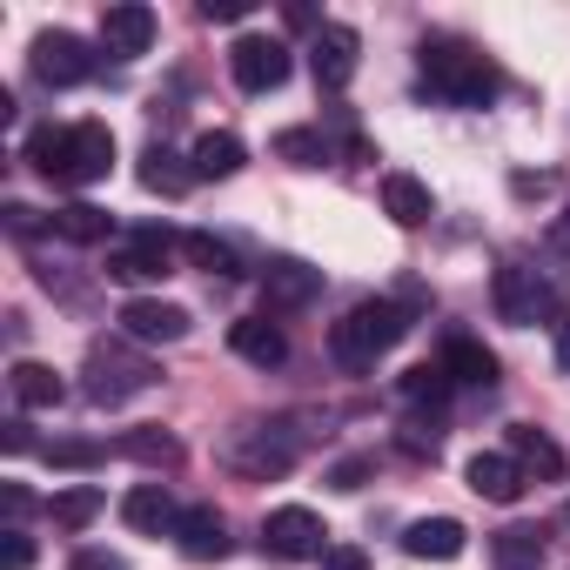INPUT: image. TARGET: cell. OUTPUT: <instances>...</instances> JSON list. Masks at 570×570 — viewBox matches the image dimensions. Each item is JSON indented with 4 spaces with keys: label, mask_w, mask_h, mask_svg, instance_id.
<instances>
[{
    "label": "cell",
    "mask_w": 570,
    "mask_h": 570,
    "mask_svg": "<svg viewBox=\"0 0 570 570\" xmlns=\"http://www.w3.org/2000/svg\"><path fill=\"white\" fill-rule=\"evenodd\" d=\"M403 550H410L416 563H456V557L470 550V530H463L456 517H416V523L403 530Z\"/></svg>",
    "instance_id": "cell-15"
},
{
    "label": "cell",
    "mask_w": 570,
    "mask_h": 570,
    "mask_svg": "<svg viewBox=\"0 0 570 570\" xmlns=\"http://www.w3.org/2000/svg\"><path fill=\"white\" fill-rule=\"evenodd\" d=\"M121 523H128V530H141V537H175L181 510H175L168 483H135V490L121 497Z\"/></svg>",
    "instance_id": "cell-16"
},
{
    "label": "cell",
    "mask_w": 570,
    "mask_h": 570,
    "mask_svg": "<svg viewBox=\"0 0 570 570\" xmlns=\"http://www.w3.org/2000/svg\"><path fill=\"white\" fill-rule=\"evenodd\" d=\"M262 550H268V557H282V563H309V557H323V550H330V530H323V517H316V510L282 503V510H268V523H262Z\"/></svg>",
    "instance_id": "cell-7"
},
{
    "label": "cell",
    "mask_w": 570,
    "mask_h": 570,
    "mask_svg": "<svg viewBox=\"0 0 570 570\" xmlns=\"http://www.w3.org/2000/svg\"><path fill=\"white\" fill-rule=\"evenodd\" d=\"M228 75L242 95H275L282 81H289V48H282L275 35H242L228 48Z\"/></svg>",
    "instance_id": "cell-9"
},
{
    "label": "cell",
    "mask_w": 570,
    "mask_h": 570,
    "mask_svg": "<svg viewBox=\"0 0 570 570\" xmlns=\"http://www.w3.org/2000/svg\"><path fill=\"white\" fill-rule=\"evenodd\" d=\"M510 456H517V470H523V476H543V483H557V476H563V450H557L543 430H510Z\"/></svg>",
    "instance_id": "cell-25"
},
{
    "label": "cell",
    "mask_w": 570,
    "mask_h": 570,
    "mask_svg": "<svg viewBox=\"0 0 570 570\" xmlns=\"http://www.w3.org/2000/svg\"><path fill=\"white\" fill-rule=\"evenodd\" d=\"M155 41V8H141V0H121V8L101 14V48L108 55H148Z\"/></svg>",
    "instance_id": "cell-18"
},
{
    "label": "cell",
    "mask_w": 570,
    "mask_h": 570,
    "mask_svg": "<svg viewBox=\"0 0 570 570\" xmlns=\"http://www.w3.org/2000/svg\"><path fill=\"white\" fill-rule=\"evenodd\" d=\"M115 456H128V463H141V470H175V463H181V436L161 430V423H141V430H121V436H115Z\"/></svg>",
    "instance_id": "cell-20"
},
{
    "label": "cell",
    "mask_w": 570,
    "mask_h": 570,
    "mask_svg": "<svg viewBox=\"0 0 570 570\" xmlns=\"http://www.w3.org/2000/svg\"><path fill=\"white\" fill-rule=\"evenodd\" d=\"M228 350H235L242 363H255V370H282V363H289V336H282L268 316H242V323H228Z\"/></svg>",
    "instance_id": "cell-17"
},
{
    "label": "cell",
    "mask_w": 570,
    "mask_h": 570,
    "mask_svg": "<svg viewBox=\"0 0 570 570\" xmlns=\"http://www.w3.org/2000/svg\"><path fill=\"white\" fill-rule=\"evenodd\" d=\"M275 155L289 161V168H323L330 161V135L323 128H282L275 135Z\"/></svg>",
    "instance_id": "cell-31"
},
{
    "label": "cell",
    "mask_w": 570,
    "mask_h": 570,
    "mask_svg": "<svg viewBox=\"0 0 570 570\" xmlns=\"http://www.w3.org/2000/svg\"><path fill=\"white\" fill-rule=\"evenodd\" d=\"M181 255H188V262H195L202 275H222V282H228V275H242L235 248H228L222 235H208V228H188V235H181Z\"/></svg>",
    "instance_id": "cell-29"
},
{
    "label": "cell",
    "mask_w": 570,
    "mask_h": 570,
    "mask_svg": "<svg viewBox=\"0 0 570 570\" xmlns=\"http://www.w3.org/2000/svg\"><path fill=\"white\" fill-rule=\"evenodd\" d=\"M28 161H35L48 181H61V188H95V181H108V168H115V135H108V121L35 128V135H28Z\"/></svg>",
    "instance_id": "cell-1"
},
{
    "label": "cell",
    "mask_w": 570,
    "mask_h": 570,
    "mask_svg": "<svg viewBox=\"0 0 570 570\" xmlns=\"http://www.w3.org/2000/svg\"><path fill=\"white\" fill-rule=\"evenodd\" d=\"M370 470H376L370 456H343V463L330 470V483H336V490H363V476H370Z\"/></svg>",
    "instance_id": "cell-39"
},
{
    "label": "cell",
    "mask_w": 570,
    "mask_h": 570,
    "mask_svg": "<svg viewBox=\"0 0 570 570\" xmlns=\"http://www.w3.org/2000/svg\"><path fill=\"white\" fill-rule=\"evenodd\" d=\"M416 68H423V88H430L436 101H450V108H490L497 88H503L497 61L476 55V48L456 41V35H430V41L416 48Z\"/></svg>",
    "instance_id": "cell-2"
},
{
    "label": "cell",
    "mask_w": 570,
    "mask_h": 570,
    "mask_svg": "<svg viewBox=\"0 0 570 570\" xmlns=\"http://www.w3.org/2000/svg\"><path fill=\"white\" fill-rule=\"evenodd\" d=\"M450 390H456V383H450V370H443V363H416V370L403 376V403H416V410H423V403H430V410H443V403H450Z\"/></svg>",
    "instance_id": "cell-32"
},
{
    "label": "cell",
    "mask_w": 570,
    "mask_h": 570,
    "mask_svg": "<svg viewBox=\"0 0 570 570\" xmlns=\"http://www.w3.org/2000/svg\"><path fill=\"white\" fill-rule=\"evenodd\" d=\"M108 208H95V202H68V208H55V235L61 242H108Z\"/></svg>",
    "instance_id": "cell-30"
},
{
    "label": "cell",
    "mask_w": 570,
    "mask_h": 570,
    "mask_svg": "<svg viewBox=\"0 0 570 570\" xmlns=\"http://www.w3.org/2000/svg\"><path fill=\"white\" fill-rule=\"evenodd\" d=\"M188 168H195V181H228V175L242 168V141H235L228 128H208V135L188 148Z\"/></svg>",
    "instance_id": "cell-23"
},
{
    "label": "cell",
    "mask_w": 570,
    "mask_h": 570,
    "mask_svg": "<svg viewBox=\"0 0 570 570\" xmlns=\"http://www.w3.org/2000/svg\"><path fill=\"white\" fill-rule=\"evenodd\" d=\"M316 296H323V268H316V262H303V255H275V262L262 268V303H268L275 316L309 309Z\"/></svg>",
    "instance_id": "cell-10"
},
{
    "label": "cell",
    "mask_w": 570,
    "mask_h": 570,
    "mask_svg": "<svg viewBox=\"0 0 570 570\" xmlns=\"http://www.w3.org/2000/svg\"><path fill=\"white\" fill-rule=\"evenodd\" d=\"M550 356H557V370L570 376V316H557V323H550Z\"/></svg>",
    "instance_id": "cell-42"
},
{
    "label": "cell",
    "mask_w": 570,
    "mask_h": 570,
    "mask_svg": "<svg viewBox=\"0 0 570 570\" xmlns=\"http://www.w3.org/2000/svg\"><path fill=\"white\" fill-rule=\"evenodd\" d=\"M490 557H497V570H537L543 563V530L537 523H510V530L490 537Z\"/></svg>",
    "instance_id": "cell-27"
},
{
    "label": "cell",
    "mask_w": 570,
    "mask_h": 570,
    "mask_svg": "<svg viewBox=\"0 0 570 570\" xmlns=\"http://www.w3.org/2000/svg\"><path fill=\"white\" fill-rule=\"evenodd\" d=\"M28 61H35V75H41L48 88H81V81H95V48H88L81 35H68V28H41L35 48H28Z\"/></svg>",
    "instance_id": "cell-8"
},
{
    "label": "cell",
    "mask_w": 570,
    "mask_h": 570,
    "mask_svg": "<svg viewBox=\"0 0 570 570\" xmlns=\"http://www.w3.org/2000/svg\"><path fill=\"white\" fill-rule=\"evenodd\" d=\"M463 483H470L483 503H517V497H523V470H517V456H497V450H476L470 470H463Z\"/></svg>",
    "instance_id": "cell-19"
},
{
    "label": "cell",
    "mask_w": 570,
    "mask_h": 570,
    "mask_svg": "<svg viewBox=\"0 0 570 570\" xmlns=\"http://www.w3.org/2000/svg\"><path fill=\"white\" fill-rule=\"evenodd\" d=\"M175 248H181L175 228H141L128 248L108 255V275H115V282H161V275L175 268Z\"/></svg>",
    "instance_id": "cell-11"
},
{
    "label": "cell",
    "mask_w": 570,
    "mask_h": 570,
    "mask_svg": "<svg viewBox=\"0 0 570 570\" xmlns=\"http://www.w3.org/2000/svg\"><path fill=\"white\" fill-rule=\"evenodd\" d=\"M155 383H161V370H155L141 350H128V343H115V336H101V343L88 350V370H81V396H88L95 410H121V403L148 396Z\"/></svg>",
    "instance_id": "cell-4"
},
{
    "label": "cell",
    "mask_w": 570,
    "mask_h": 570,
    "mask_svg": "<svg viewBox=\"0 0 570 570\" xmlns=\"http://www.w3.org/2000/svg\"><path fill=\"white\" fill-rule=\"evenodd\" d=\"M383 208H390V222H396V228H423V222L436 215L430 188H423L416 175H403V168H390V175H383Z\"/></svg>",
    "instance_id": "cell-21"
},
{
    "label": "cell",
    "mask_w": 570,
    "mask_h": 570,
    "mask_svg": "<svg viewBox=\"0 0 570 570\" xmlns=\"http://www.w3.org/2000/svg\"><path fill=\"white\" fill-rule=\"evenodd\" d=\"M550 242H557V248H563V255H570V208H563V215H557V228H550Z\"/></svg>",
    "instance_id": "cell-44"
},
{
    "label": "cell",
    "mask_w": 570,
    "mask_h": 570,
    "mask_svg": "<svg viewBox=\"0 0 570 570\" xmlns=\"http://www.w3.org/2000/svg\"><path fill=\"white\" fill-rule=\"evenodd\" d=\"M8 390H14V403H21V410H55V403L68 396L61 370H55V363H28V356L8 370Z\"/></svg>",
    "instance_id": "cell-22"
},
{
    "label": "cell",
    "mask_w": 570,
    "mask_h": 570,
    "mask_svg": "<svg viewBox=\"0 0 570 570\" xmlns=\"http://www.w3.org/2000/svg\"><path fill=\"white\" fill-rule=\"evenodd\" d=\"M490 303H497V316L510 323V330H530V323H543V316H563V289L550 275H537L530 262H503L497 275H490Z\"/></svg>",
    "instance_id": "cell-6"
},
{
    "label": "cell",
    "mask_w": 570,
    "mask_h": 570,
    "mask_svg": "<svg viewBox=\"0 0 570 570\" xmlns=\"http://www.w3.org/2000/svg\"><path fill=\"white\" fill-rule=\"evenodd\" d=\"M101 503H108V497H101L95 483H68V490H55V497H48V517H55V530H68V537H75V530H88V523L101 517Z\"/></svg>",
    "instance_id": "cell-26"
},
{
    "label": "cell",
    "mask_w": 570,
    "mask_h": 570,
    "mask_svg": "<svg viewBox=\"0 0 570 570\" xmlns=\"http://www.w3.org/2000/svg\"><path fill=\"white\" fill-rule=\"evenodd\" d=\"M410 330H416V309H410V303L376 296V303H356L343 323H330V356H336V370L363 376V370H376V363L410 336Z\"/></svg>",
    "instance_id": "cell-3"
},
{
    "label": "cell",
    "mask_w": 570,
    "mask_h": 570,
    "mask_svg": "<svg viewBox=\"0 0 570 570\" xmlns=\"http://www.w3.org/2000/svg\"><path fill=\"white\" fill-rule=\"evenodd\" d=\"M443 370H450V383H470V390H490L497 383V356L483 343H470V336H450L443 343Z\"/></svg>",
    "instance_id": "cell-24"
},
{
    "label": "cell",
    "mask_w": 570,
    "mask_h": 570,
    "mask_svg": "<svg viewBox=\"0 0 570 570\" xmlns=\"http://www.w3.org/2000/svg\"><path fill=\"white\" fill-rule=\"evenodd\" d=\"M188 309L181 303H161V296H128L121 303V336L128 343H181L188 336Z\"/></svg>",
    "instance_id": "cell-13"
},
{
    "label": "cell",
    "mask_w": 570,
    "mask_h": 570,
    "mask_svg": "<svg viewBox=\"0 0 570 570\" xmlns=\"http://www.w3.org/2000/svg\"><path fill=\"white\" fill-rule=\"evenodd\" d=\"M0 503H8V517H14V530L35 517V490L28 483H0Z\"/></svg>",
    "instance_id": "cell-38"
},
{
    "label": "cell",
    "mask_w": 570,
    "mask_h": 570,
    "mask_svg": "<svg viewBox=\"0 0 570 570\" xmlns=\"http://www.w3.org/2000/svg\"><path fill=\"white\" fill-rule=\"evenodd\" d=\"M255 0H202V21H248Z\"/></svg>",
    "instance_id": "cell-40"
},
{
    "label": "cell",
    "mask_w": 570,
    "mask_h": 570,
    "mask_svg": "<svg viewBox=\"0 0 570 570\" xmlns=\"http://www.w3.org/2000/svg\"><path fill=\"white\" fill-rule=\"evenodd\" d=\"M0 215H8V228H14V235H21V242H28V235H41V228H55V215H48V222H41V215H35V208H28V202H8V208H0Z\"/></svg>",
    "instance_id": "cell-36"
},
{
    "label": "cell",
    "mask_w": 570,
    "mask_h": 570,
    "mask_svg": "<svg viewBox=\"0 0 570 570\" xmlns=\"http://www.w3.org/2000/svg\"><path fill=\"white\" fill-rule=\"evenodd\" d=\"M188 181H195V168H188L175 148L148 141V155H141V188H148V195H181Z\"/></svg>",
    "instance_id": "cell-28"
},
{
    "label": "cell",
    "mask_w": 570,
    "mask_h": 570,
    "mask_svg": "<svg viewBox=\"0 0 570 570\" xmlns=\"http://www.w3.org/2000/svg\"><path fill=\"white\" fill-rule=\"evenodd\" d=\"M356 55H363V41H356V28H343V21H323V28H316V48H309V68H316V88H330V95H343V88L356 81Z\"/></svg>",
    "instance_id": "cell-12"
},
{
    "label": "cell",
    "mask_w": 570,
    "mask_h": 570,
    "mask_svg": "<svg viewBox=\"0 0 570 570\" xmlns=\"http://www.w3.org/2000/svg\"><path fill=\"white\" fill-rule=\"evenodd\" d=\"M323 570H370V550L363 543H330L323 550Z\"/></svg>",
    "instance_id": "cell-37"
},
{
    "label": "cell",
    "mask_w": 570,
    "mask_h": 570,
    "mask_svg": "<svg viewBox=\"0 0 570 570\" xmlns=\"http://www.w3.org/2000/svg\"><path fill=\"white\" fill-rule=\"evenodd\" d=\"M75 570H128V557H121V550H81Z\"/></svg>",
    "instance_id": "cell-41"
},
{
    "label": "cell",
    "mask_w": 570,
    "mask_h": 570,
    "mask_svg": "<svg viewBox=\"0 0 570 570\" xmlns=\"http://www.w3.org/2000/svg\"><path fill=\"white\" fill-rule=\"evenodd\" d=\"M396 443H403L410 456H436V450H443V430H436V423H423V416H410Z\"/></svg>",
    "instance_id": "cell-34"
},
{
    "label": "cell",
    "mask_w": 570,
    "mask_h": 570,
    "mask_svg": "<svg viewBox=\"0 0 570 570\" xmlns=\"http://www.w3.org/2000/svg\"><path fill=\"white\" fill-rule=\"evenodd\" d=\"M21 450H35V430L14 416V423H8V456H21Z\"/></svg>",
    "instance_id": "cell-43"
},
{
    "label": "cell",
    "mask_w": 570,
    "mask_h": 570,
    "mask_svg": "<svg viewBox=\"0 0 570 570\" xmlns=\"http://www.w3.org/2000/svg\"><path fill=\"white\" fill-rule=\"evenodd\" d=\"M296 456H303V436H296L289 423H242V430H228V443H222V463H228L235 476H255V483L282 476Z\"/></svg>",
    "instance_id": "cell-5"
},
{
    "label": "cell",
    "mask_w": 570,
    "mask_h": 570,
    "mask_svg": "<svg viewBox=\"0 0 570 570\" xmlns=\"http://www.w3.org/2000/svg\"><path fill=\"white\" fill-rule=\"evenodd\" d=\"M0 570H35V537L8 530V550H0Z\"/></svg>",
    "instance_id": "cell-35"
},
{
    "label": "cell",
    "mask_w": 570,
    "mask_h": 570,
    "mask_svg": "<svg viewBox=\"0 0 570 570\" xmlns=\"http://www.w3.org/2000/svg\"><path fill=\"white\" fill-rule=\"evenodd\" d=\"M41 456H48L55 470H95V463H101L108 450H101V443H81V436H55V443H48Z\"/></svg>",
    "instance_id": "cell-33"
},
{
    "label": "cell",
    "mask_w": 570,
    "mask_h": 570,
    "mask_svg": "<svg viewBox=\"0 0 570 570\" xmlns=\"http://www.w3.org/2000/svg\"><path fill=\"white\" fill-rule=\"evenodd\" d=\"M175 543H181L188 563H222V557H228V523H222V510H215V503H188L181 523H175Z\"/></svg>",
    "instance_id": "cell-14"
}]
</instances>
